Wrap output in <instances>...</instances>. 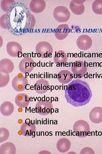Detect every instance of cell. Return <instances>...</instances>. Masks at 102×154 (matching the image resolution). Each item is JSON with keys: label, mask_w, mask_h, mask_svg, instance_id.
Wrapping results in <instances>:
<instances>
[{"label": "cell", "mask_w": 102, "mask_h": 154, "mask_svg": "<svg viewBox=\"0 0 102 154\" xmlns=\"http://www.w3.org/2000/svg\"><path fill=\"white\" fill-rule=\"evenodd\" d=\"M66 86L65 97L68 103L74 107H78L84 106L90 101L92 92L86 82L76 79Z\"/></svg>", "instance_id": "cell-1"}, {"label": "cell", "mask_w": 102, "mask_h": 154, "mask_svg": "<svg viewBox=\"0 0 102 154\" xmlns=\"http://www.w3.org/2000/svg\"><path fill=\"white\" fill-rule=\"evenodd\" d=\"M35 51L38 57L45 58L51 57L53 49L52 45L49 42L42 41L36 44Z\"/></svg>", "instance_id": "cell-2"}, {"label": "cell", "mask_w": 102, "mask_h": 154, "mask_svg": "<svg viewBox=\"0 0 102 154\" xmlns=\"http://www.w3.org/2000/svg\"><path fill=\"white\" fill-rule=\"evenodd\" d=\"M90 130L89 124L84 120H78L75 122L73 125V132L76 136L79 137H86Z\"/></svg>", "instance_id": "cell-3"}, {"label": "cell", "mask_w": 102, "mask_h": 154, "mask_svg": "<svg viewBox=\"0 0 102 154\" xmlns=\"http://www.w3.org/2000/svg\"><path fill=\"white\" fill-rule=\"evenodd\" d=\"M53 15L54 18L58 22H66L69 19L70 13L66 7L60 6L54 9Z\"/></svg>", "instance_id": "cell-4"}, {"label": "cell", "mask_w": 102, "mask_h": 154, "mask_svg": "<svg viewBox=\"0 0 102 154\" xmlns=\"http://www.w3.org/2000/svg\"><path fill=\"white\" fill-rule=\"evenodd\" d=\"M28 84L27 79L21 73L14 77L12 82V86L13 89L17 92L24 91Z\"/></svg>", "instance_id": "cell-5"}, {"label": "cell", "mask_w": 102, "mask_h": 154, "mask_svg": "<svg viewBox=\"0 0 102 154\" xmlns=\"http://www.w3.org/2000/svg\"><path fill=\"white\" fill-rule=\"evenodd\" d=\"M71 69L75 78L83 77L87 71V66L83 61L77 60L72 64Z\"/></svg>", "instance_id": "cell-6"}, {"label": "cell", "mask_w": 102, "mask_h": 154, "mask_svg": "<svg viewBox=\"0 0 102 154\" xmlns=\"http://www.w3.org/2000/svg\"><path fill=\"white\" fill-rule=\"evenodd\" d=\"M36 112L41 116H45L51 113L53 106L51 102L47 101L41 100L35 106Z\"/></svg>", "instance_id": "cell-7"}, {"label": "cell", "mask_w": 102, "mask_h": 154, "mask_svg": "<svg viewBox=\"0 0 102 154\" xmlns=\"http://www.w3.org/2000/svg\"><path fill=\"white\" fill-rule=\"evenodd\" d=\"M22 47L18 42L15 41L8 42L6 45V50L8 54L13 57H21L22 54Z\"/></svg>", "instance_id": "cell-8"}, {"label": "cell", "mask_w": 102, "mask_h": 154, "mask_svg": "<svg viewBox=\"0 0 102 154\" xmlns=\"http://www.w3.org/2000/svg\"><path fill=\"white\" fill-rule=\"evenodd\" d=\"M35 63L32 58L30 57L24 58L19 62L18 65L19 70L24 74L30 73L34 69Z\"/></svg>", "instance_id": "cell-9"}, {"label": "cell", "mask_w": 102, "mask_h": 154, "mask_svg": "<svg viewBox=\"0 0 102 154\" xmlns=\"http://www.w3.org/2000/svg\"><path fill=\"white\" fill-rule=\"evenodd\" d=\"M76 44L78 48L82 50H86L89 49L92 44L91 38L87 35H82L77 38Z\"/></svg>", "instance_id": "cell-10"}, {"label": "cell", "mask_w": 102, "mask_h": 154, "mask_svg": "<svg viewBox=\"0 0 102 154\" xmlns=\"http://www.w3.org/2000/svg\"><path fill=\"white\" fill-rule=\"evenodd\" d=\"M84 0H72L70 3L69 8L71 12L75 15H80L82 14L85 10L84 3Z\"/></svg>", "instance_id": "cell-11"}, {"label": "cell", "mask_w": 102, "mask_h": 154, "mask_svg": "<svg viewBox=\"0 0 102 154\" xmlns=\"http://www.w3.org/2000/svg\"><path fill=\"white\" fill-rule=\"evenodd\" d=\"M14 64L11 60L7 58H4L0 61V72L6 74H9L14 70Z\"/></svg>", "instance_id": "cell-12"}, {"label": "cell", "mask_w": 102, "mask_h": 154, "mask_svg": "<svg viewBox=\"0 0 102 154\" xmlns=\"http://www.w3.org/2000/svg\"><path fill=\"white\" fill-rule=\"evenodd\" d=\"M46 6L45 1L43 0H32L29 5L31 11L35 13H39L42 12Z\"/></svg>", "instance_id": "cell-13"}, {"label": "cell", "mask_w": 102, "mask_h": 154, "mask_svg": "<svg viewBox=\"0 0 102 154\" xmlns=\"http://www.w3.org/2000/svg\"><path fill=\"white\" fill-rule=\"evenodd\" d=\"M69 32V29L68 25L65 24L60 25L55 31V37L58 40H63L67 37Z\"/></svg>", "instance_id": "cell-14"}, {"label": "cell", "mask_w": 102, "mask_h": 154, "mask_svg": "<svg viewBox=\"0 0 102 154\" xmlns=\"http://www.w3.org/2000/svg\"><path fill=\"white\" fill-rule=\"evenodd\" d=\"M89 118L94 123H101L102 122V108L96 107L92 108L89 113Z\"/></svg>", "instance_id": "cell-15"}, {"label": "cell", "mask_w": 102, "mask_h": 154, "mask_svg": "<svg viewBox=\"0 0 102 154\" xmlns=\"http://www.w3.org/2000/svg\"><path fill=\"white\" fill-rule=\"evenodd\" d=\"M49 86L47 80L43 79H40L37 81L35 83V90L38 94H43L48 91Z\"/></svg>", "instance_id": "cell-16"}, {"label": "cell", "mask_w": 102, "mask_h": 154, "mask_svg": "<svg viewBox=\"0 0 102 154\" xmlns=\"http://www.w3.org/2000/svg\"><path fill=\"white\" fill-rule=\"evenodd\" d=\"M15 102L16 105L18 107L25 108L29 104L30 100L27 95L24 93H21L18 94L16 96Z\"/></svg>", "instance_id": "cell-17"}, {"label": "cell", "mask_w": 102, "mask_h": 154, "mask_svg": "<svg viewBox=\"0 0 102 154\" xmlns=\"http://www.w3.org/2000/svg\"><path fill=\"white\" fill-rule=\"evenodd\" d=\"M36 126L34 124H32V121H26L23 123L20 127V130L22 131V135L26 136L31 135L33 132L35 131Z\"/></svg>", "instance_id": "cell-18"}, {"label": "cell", "mask_w": 102, "mask_h": 154, "mask_svg": "<svg viewBox=\"0 0 102 154\" xmlns=\"http://www.w3.org/2000/svg\"><path fill=\"white\" fill-rule=\"evenodd\" d=\"M71 145V142L69 140L65 138H63L57 141L56 147L60 153H65L69 150Z\"/></svg>", "instance_id": "cell-19"}, {"label": "cell", "mask_w": 102, "mask_h": 154, "mask_svg": "<svg viewBox=\"0 0 102 154\" xmlns=\"http://www.w3.org/2000/svg\"><path fill=\"white\" fill-rule=\"evenodd\" d=\"M71 72L67 70H62L60 71L57 75V79L60 83L65 84L71 82L73 76Z\"/></svg>", "instance_id": "cell-20"}, {"label": "cell", "mask_w": 102, "mask_h": 154, "mask_svg": "<svg viewBox=\"0 0 102 154\" xmlns=\"http://www.w3.org/2000/svg\"><path fill=\"white\" fill-rule=\"evenodd\" d=\"M67 55L64 51L60 50L56 52L53 58L55 64L58 65L59 66H62L67 62Z\"/></svg>", "instance_id": "cell-21"}, {"label": "cell", "mask_w": 102, "mask_h": 154, "mask_svg": "<svg viewBox=\"0 0 102 154\" xmlns=\"http://www.w3.org/2000/svg\"><path fill=\"white\" fill-rule=\"evenodd\" d=\"M14 107L13 104L10 102L5 101L1 105L0 112L3 116H8L13 112Z\"/></svg>", "instance_id": "cell-22"}, {"label": "cell", "mask_w": 102, "mask_h": 154, "mask_svg": "<svg viewBox=\"0 0 102 154\" xmlns=\"http://www.w3.org/2000/svg\"><path fill=\"white\" fill-rule=\"evenodd\" d=\"M16 153L15 146L12 143L6 142L0 146V154H15Z\"/></svg>", "instance_id": "cell-23"}, {"label": "cell", "mask_w": 102, "mask_h": 154, "mask_svg": "<svg viewBox=\"0 0 102 154\" xmlns=\"http://www.w3.org/2000/svg\"><path fill=\"white\" fill-rule=\"evenodd\" d=\"M92 8L93 12L97 15H102V0H96L93 3Z\"/></svg>", "instance_id": "cell-24"}, {"label": "cell", "mask_w": 102, "mask_h": 154, "mask_svg": "<svg viewBox=\"0 0 102 154\" xmlns=\"http://www.w3.org/2000/svg\"><path fill=\"white\" fill-rule=\"evenodd\" d=\"M15 3L14 0H3L1 1V6L2 10L5 12L8 11L11 6H12Z\"/></svg>", "instance_id": "cell-25"}, {"label": "cell", "mask_w": 102, "mask_h": 154, "mask_svg": "<svg viewBox=\"0 0 102 154\" xmlns=\"http://www.w3.org/2000/svg\"><path fill=\"white\" fill-rule=\"evenodd\" d=\"M9 136V131L4 127L0 128V143L4 142L7 141Z\"/></svg>", "instance_id": "cell-26"}, {"label": "cell", "mask_w": 102, "mask_h": 154, "mask_svg": "<svg viewBox=\"0 0 102 154\" xmlns=\"http://www.w3.org/2000/svg\"><path fill=\"white\" fill-rule=\"evenodd\" d=\"M0 87L2 88L6 86L9 81V74H6L0 72Z\"/></svg>", "instance_id": "cell-27"}, {"label": "cell", "mask_w": 102, "mask_h": 154, "mask_svg": "<svg viewBox=\"0 0 102 154\" xmlns=\"http://www.w3.org/2000/svg\"><path fill=\"white\" fill-rule=\"evenodd\" d=\"M35 19L33 15L31 13H29L27 23L26 29L33 28L35 25Z\"/></svg>", "instance_id": "cell-28"}, {"label": "cell", "mask_w": 102, "mask_h": 154, "mask_svg": "<svg viewBox=\"0 0 102 154\" xmlns=\"http://www.w3.org/2000/svg\"><path fill=\"white\" fill-rule=\"evenodd\" d=\"M0 26L3 29H7L8 27V15L6 14L2 15L0 18Z\"/></svg>", "instance_id": "cell-29"}, {"label": "cell", "mask_w": 102, "mask_h": 154, "mask_svg": "<svg viewBox=\"0 0 102 154\" xmlns=\"http://www.w3.org/2000/svg\"><path fill=\"white\" fill-rule=\"evenodd\" d=\"M84 150V151H81L80 152V154H94V152L93 150V149H92L90 148H89V149L88 150V151H87L86 149H85V147L83 148V149Z\"/></svg>", "instance_id": "cell-30"}]
</instances>
